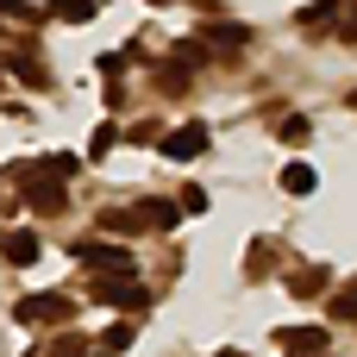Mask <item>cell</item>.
Listing matches in <instances>:
<instances>
[{
  "label": "cell",
  "mask_w": 357,
  "mask_h": 357,
  "mask_svg": "<svg viewBox=\"0 0 357 357\" xmlns=\"http://www.w3.org/2000/svg\"><path fill=\"white\" fill-rule=\"evenodd\" d=\"M94 301H100V307H126V314H144V307H151L144 282H132V276H100V282H94Z\"/></svg>",
  "instance_id": "obj_1"
},
{
  "label": "cell",
  "mask_w": 357,
  "mask_h": 357,
  "mask_svg": "<svg viewBox=\"0 0 357 357\" xmlns=\"http://www.w3.org/2000/svg\"><path fill=\"white\" fill-rule=\"evenodd\" d=\"M295 19H301V25H307V31H326V25H333V19H339V0H314V6H301V13H295Z\"/></svg>",
  "instance_id": "obj_9"
},
{
  "label": "cell",
  "mask_w": 357,
  "mask_h": 357,
  "mask_svg": "<svg viewBox=\"0 0 357 357\" xmlns=\"http://www.w3.org/2000/svg\"><path fill=\"white\" fill-rule=\"evenodd\" d=\"M6 69H19V82H25V88H44V69H38V63H25V56H19V63H6Z\"/></svg>",
  "instance_id": "obj_16"
},
{
  "label": "cell",
  "mask_w": 357,
  "mask_h": 357,
  "mask_svg": "<svg viewBox=\"0 0 357 357\" xmlns=\"http://www.w3.org/2000/svg\"><path fill=\"white\" fill-rule=\"evenodd\" d=\"M276 132H282V144H307V119H301V113H289Z\"/></svg>",
  "instance_id": "obj_14"
},
{
  "label": "cell",
  "mask_w": 357,
  "mask_h": 357,
  "mask_svg": "<svg viewBox=\"0 0 357 357\" xmlns=\"http://www.w3.org/2000/svg\"><path fill=\"white\" fill-rule=\"evenodd\" d=\"M0 251H6V264H19V270H25V264H38V232H6V238H0Z\"/></svg>",
  "instance_id": "obj_7"
},
{
  "label": "cell",
  "mask_w": 357,
  "mask_h": 357,
  "mask_svg": "<svg viewBox=\"0 0 357 357\" xmlns=\"http://www.w3.org/2000/svg\"><path fill=\"white\" fill-rule=\"evenodd\" d=\"M282 345H289V351H326V333H320V326H289Z\"/></svg>",
  "instance_id": "obj_10"
},
{
  "label": "cell",
  "mask_w": 357,
  "mask_h": 357,
  "mask_svg": "<svg viewBox=\"0 0 357 357\" xmlns=\"http://www.w3.org/2000/svg\"><path fill=\"white\" fill-rule=\"evenodd\" d=\"M119 345H132V320H119V326L107 333V351H119Z\"/></svg>",
  "instance_id": "obj_18"
},
{
  "label": "cell",
  "mask_w": 357,
  "mask_h": 357,
  "mask_svg": "<svg viewBox=\"0 0 357 357\" xmlns=\"http://www.w3.org/2000/svg\"><path fill=\"white\" fill-rule=\"evenodd\" d=\"M207 151V126H176V132H163V157L169 163H195Z\"/></svg>",
  "instance_id": "obj_2"
},
{
  "label": "cell",
  "mask_w": 357,
  "mask_h": 357,
  "mask_svg": "<svg viewBox=\"0 0 357 357\" xmlns=\"http://www.w3.org/2000/svg\"><path fill=\"white\" fill-rule=\"evenodd\" d=\"M25 195H31V207H38V213H56V207H63V176H56V169H44V176H31V188H25Z\"/></svg>",
  "instance_id": "obj_6"
},
{
  "label": "cell",
  "mask_w": 357,
  "mask_h": 357,
  "mask_svg": "<svg viewBox=\"0 0 357 357\" xmlns=\"http://www.w3.org/2000/svg\"><path fill=\"white\" fill-rule=\"evenodd\" d=\"M44 6H50V13H63V19H75V25L100 13V0H44Z\"/></svg>",
  "instance_id": "obj_11"
},
{
  "label": "cell",
  "mask_w": 357,
  "mask_h": 357,
  "mask_svg": "<svg viewBox=\"0 0 357 357\" xmlns=\"http://www.w3.org/2000/svg\"><path fill=\"white\" fill-rule=\"evenodd\" d=\"M75 257H82L88 270H100V276H132V257H126L119 245H94V238H88V245H75Z\"/></svg>",
  "instance_id": "obj_3"
},
{
  "label": "cell",
  "mask_w": 357,
  "mask_h": 357,
  "mask_svg": "<svg viewBox=\"0 0 357 357\" xmlns=\"http://www.w3.org/2000/svg\"><path fill=\"white\" fill-rule=\"evenodd\" d=\"M132 213H138V226H144V232H176L188 207H182V201H138Z\"/></svg>",
  "instance_id": "obj_5"
},
{
  "label": "cell",
  "mask_w": 357,
  "mask_h": 357,
  "mask_svg": "<svg viewBox=\"0 0 357 357\" xmlns=\"http://www.w3.org/2000/svg\"><path fill=\"white\" fill-rule=\"evenodd\" d=\"M289 357H326V351H289Z\"/></svg>",
  "instance_id": "obj_19"
},
{
  "label": "cell",
  "mask_w": 357,
  "mask_h": 357,
  "mask_svg": "<svg viewBox=\"0 0 357 357\" xmlns=\"http://www.w3.org/2000/svg\"><path fill=\"white\" fill-rule=\"evenodd\" d=\"M207 44H213L220 56H232V50H245V44H251V31H245V25H213V31H207Z\"/></svg>",
  "instance_id": "obj_8"
},
{
  "label": "cell",
  "mask_w": 357,
  "mask_h": 357,
  "mask_svg": "<svg viewBox=\"0 0 357 357\" xmlns=\"http://www.w3.org/2000/svg\"><path fill=\"white\" fill-rule=\"evenodd\" d=\"M333 314H339V320H357V282H351V289H339V295H333Z\"/></svg>",
  "instance_id": "obj_15"
},
{
  "label": "cell",
  "mask_w": 357,
  "mask_h": 357,
  "mask_svg": "<svg viewBox=\"0 0 357 357\" xmlns=\"http://www.w3.org/2000/svg\"><path fill=\"white\" fill-rule=\"evenodd\" d=\"M351 107H357V88H351Z\"/></svg>",
  "instance_id": "obj_21"
},
{
  "label": "cell",
  "mask_w": 357,
  "mask_h": 357,
  "mask_svg": "<svg viewBox=\"0 0 357 357\" xmlns=\"http://www.w3.org/2000/svg\"><path fill=\"white\" fill-rule=\"evenodd\" d=\"M113 144H119V126H100V132H94V144H88V151H94V157H107V151H113Z\"/></svg>",
  "instance_id": "obj_17"
},
{
  "label": "cell",
  "mask_w": 357,
  "mask_h": 357,
  "mask_svg": "<svg viewBox=\"0 0 357 357\" xmlns=\"http://www.w3.org/2000/svg\"><path fill=\"white\" fill-rule=\"evenodd\" d=\"M282 188H289V195H314V169H307V163H289V169H282Z\"/></svg>",
  "instance_id": "obj_12"
},
{
  "label": "cell",
  "mask_w": 357,
  "mask_h": 357,
  "mask_svg": "<svg viewBox=\"0 0 357 357\" xmlns=\"http://www.w3.org/2000/svg\"><path fill=\"white\" fill-rule=\"evenodd\" d=\"M13 314H19L25 326H56V320H69V301H63V295H25Z\"/></svg>",
  "instance_id": "obj_4"
},
{
  "label": "cell",
  "mask_w": 357,
  "mask_h": 357,
  "mask_svg": "<svg viewBox=\"0 0 357 357\" xmlns=\"http://www.w3.org/2000/svg\"><path fill=\"white\" fill-rule=\"evenodd\" d=\"M220 357H245V351H220Z\"/></svg>",
  "instance_id": "obj_20"
},
{
  "label": "cell",
  "mask_w": 357,
  "mask_h": 357,
  "mask_svg": "<svg viewBox=\"0 0 357 357\" xmlns=\"http://www.w3.org/2000/svg\"><path fill=\"white\" fill-rule=\"evenodd\" d=\"M289 289H295V295H320V289H326V270H295Z\"/></svg>",
  "instance_id": "obj_13"
}]
</instances>
